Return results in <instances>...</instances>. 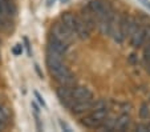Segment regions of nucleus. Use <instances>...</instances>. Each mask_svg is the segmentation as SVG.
<instances>
[{
  "label": "nucleus",
  "instance_id": "obj_24",
  "mask_svg": "<svg viewBox=\"0 0 150 132\" xmlns=\"http://www.w3.org/2000/svg\"><path fill=\"white\" fill-rule=\"evenodd\" d=\"M4 128H6V124H4V123H1V121H0V131H3Z\"/></svg>",
  "mask_w": 150,
  "mask_h": 132
},
{
  "label": "nucleus",
  "instance_id": "obj_25",
  "mask_svg": "<svg viewBox=\"0 0 150 132\" xmlns=\"http://www.w3.org/2000/svg\"><path fill=\"white\" fill-rule=\"evenodd\" d=\"M146 129L150 132V123H149V124H146Z\"/></svg>",
  "mask_w": 150,
  "mask_h": 132
},
{
  "label": "nucleus",
  "instance_id": "obj_26",
  "mask_svg": "<svg viewBox=\"0 0 150 132\" xmlns=\"http://www.w3.org/2000/svg\"><path fill=\"white\" fill-rule=\"evenodd\" d=\"M0 19H1V16H0Z\"/></svg>",
  "mask_w": 150,
  "mask_h": 132
},
{
  "label": "nucleus",
  "instance_id": "obj_7",
  "mask_svg": "<svg viewBox=\"0 0 150 132\" xmlns=\"http://www.w3.org/2000/svg\"><path fill=\"white\" fill-rule=\"evenodd\" d=\"M57 93V98L59 100L61 101L62 106L68 107L71 108V106L74 103V99H73V93H72V88L68 86H60L56 91Z\"/></svg>",
  "mask_w": 150,
  "mask_h": 132
},
{
  "label": "nucleus",
  "instance_id": "obj_2",
  "mask_svg": "<svg viewBox=\"0 0 150 132\" xmlns=\"http://www.w3.org/2000/svg\"><path fill=\"white\" fill-rule=\"evenodd\" d=\"M106 116H108V108L92 111L89 115H86L85 118L81 119V124L85 126L86 128H98Z\"/></svg>",
  "mask_w": 150,
  "mask_h": 132
},
{
  "label": "nucleus",
  "instance_id": "obj_12",
  "mask_svg": "<svg viewBox=\"0 0 150 132\" xmlns=\"http://www.w3.org/2000/svg\"><path fill=\"white\" fill-rule=\"evenodd\" d=\"M48 47H51V48H53V49H56V51H59L60 54L65 55V52H67V49H68L69 46H68V44H65V43H62V41H60V40H57L56 37H53L52 35H49Z\"/></svg>",
  "mask_w": 150,
  "mask_h": 132
},
{
  "label": "nucleus",
  "instance_id": "obj_5",
  "mask_svg": "<svg viewBox=\"0 0 150 132\" xmlns=\"http://www.w3.org/2000/svg\"><path fill=\"white\" fill-rule=\"evenodd\" d=\"M150 35V27L149 26H139L136 31L132 34L130 39V46L133 48H139L142 44L146 41L147 36Z\"/></svg>",
  "mask_w": 150,
  "mask_h": 132
},
{
  "label": "nucleus",
  "instance_id": "obj_10",
  "mask_svg": "<svg viewBox=\"0 0 150 132\" xmlns=\"http://www.w3.org/2000/svg\"><path fill=\"white\" fill-rule=\"evenodd\" d=\"M77 20H79V17L74 16L71 12H64V14L61 15V23L64 24L67 28L71 29L73 34H74V29H76V26H77Z\"/></svg>",
  "mask_w": 150,
  "mask_h": 132
},
{
  "label": "nucleus",
  "instance_id": "obj_17",
  "mask_svg": "<svg viewBox=\"0 0 150 132\" xmlns=\"http://www.w3.org/2000/svg\"><path fill=\"white\" fill-rule=\"evenodd\" d=\"M8 119H9L8 112H7L3 107H0V121H1V123H4V124H7V123H8Z\"/></svg>",
  "mask_w": 150,
  "mask_h": 132
},
{
  "label": "nucleus",
  "instance_id": "obj_3",
  "mask_svg": "<svg viewBox=\"0 0 150 132\" xmlns=\"http://www.w3.org/2000/svg\"><path fill=\"white\" fill-rule=\"evenodd\" d=\"M118 24H120V31H121L124 39L130 37L132 34L141 26V23H139L137 19H134V17H132V16H127V15H122V16L120 17Z\"/></svg>",
  "mask_w": 150,
  "mask_h": 132
},
{
  "label": "nucleus",
  "instance_id": "obj_16",
  "mask_svg": "<svg viewBox=\"0 0 150 132\" xmlns=\"http://www.w3.org/2000/svg\"><path fill=\"white\" fill-rule=\"evenodd\" d=\"M139 118L144 119V120L150 118V107L147 103H142L139 107Z\"/></svg>",
  "mask_w": 150,
  "mask_h": 132
},
{
  "label": "nucleus",
  "instance_id": "obj_11",
  "mask_svg": "<svg viewBox=\"0 0 150 132\" xmlns=\"http://www.w3.org/2000/svg\"><path fill=\"white\" fill-rule=\"evenodd\" d=\"M74 35H76L79 39H81V40H88L89 36H91V31L86 28V26L82 23L80 17H79V20H77V26H76V29H74Z\"/></svg>",
  "mask_w": 150,
  "mask_h": 132
},
{
  "label": "nucleus",
  "instance_id": "obj_23",
  "mask_svg": "<svg viewBox=\"0 0 150 132\" xmlns=\"http://www.w3.org/2000/svg\"><path fill=\"white\" fill-rule=\"evenodd\" d=\"M25 41V46H27V49H28V55L31 56V47H29V43H28V39H24Z\"/></svg>",
  "mask_w": 150,
  "mask_h": 132
},
{
  "label": "nucleus",
  "instance_id": "obj_20",
  "mask_svg": "<svg viewBox=\"0 0 150 132\" xmlns=\"http://www.w3.org/2000/svg\"><path fill=\"white\" fill-rule=\"evenodd\" d=\"M35 96H36V98H37V100H39V103L41 104V106H45V101L42 100V98H41V96H40V93H39V92H35Z\"/></svg>",
  "mask_w": 150,
  "mask_h": 132
},
{
  "label": "nucleus",
  "instance_id": "obj_8",
  "mask_svg": "<svg viewBox=\"0 0 150 132\" xmlns=\"http://www.w3.org/2000/svg\"><path fill=\"white\" fill-rule=\"evenodd\" d=\"M72 93H73L74 101H86L93 99V93L89 88L84 86H77L74 88H72Z\"/></svg>",
  "mask_w": 150,
  "mask_h": 132
},
{
  "label": "nucleus",
  "instance_id": "obj_22",
  "mask_svg": "<svg viewBox=\"0 0 150 132\" xmlns=\"http://www.w3.org/2000/svg\"><path fill=\"white\" fill-rule=\"evenodd\" d=\"M139 1H141L145 7H147V8L150 9V1H149V0H139Z\"/></svg>",
  "mask_w": 150,
  "mask_h": 132
},
{
  "label": "nucleus",
  "instance_id": "obj_14",
  "mask_svg": "<svg viewBox=\"0 0 150 132\" xmlns=\"http://www.w3.org/2000/svg\"><path fill=\"white\" fill-rule=\"evenodd\" d=\"M114 126H116V119H112V118H108V116H106L105 120L101 123V126L98 127V129L112 132V131H114Z\"/></svg>",
  "mask_w": 150,
  "mask_h": 132
},
{
  "label": "nucleus",
  "instance_id": "obj_1",
  "mask_svg": "<svg viewBox=\"0 0 150 132\" xmlns=\"http://www.w3.org/2000/svg\"><path fill=\"white\" fill-rule=\"evenodd\" d=\"M47 66L51 72V75L54 78V80L60 84V86H68L72 87L74 84V76L71 73L68 67L64 64L62 59L54 58V56H49L47 55Z\"/></svg>",
  "mask_w": 150,
  "mask_h": 132
},
{
  "label": "nucleus",
  "instance_id": "obj_19",
  "mask_svg": "<svg viewBox=\"0 0 150 132\" xmlns=\"http://www.w3.org/2000/svg\"><path fill=\"white\" fill-rule=\"evenodd\" d=\"M136 131H139V132H146V124H137L136 126Z\"/></svg>",
  "mask_w": 150,
  "mask_h": 132
},
{
  "label": "nucleus",
  "instance_id": "obj_18",
  "mask_svg": "<svg viewBox=\"0 0 150 132\" xmlns=\"http://www.w3.org/2000/svg\"><path fill=\"white\" fill-rule=\"evenodd\" d=\"M12 52H13V55H16V56L21 55V52H23V47H21V44H16V46L12 48Z\"/></svg>",
  "mask_w": 150,
  "mask_h": 132
},
{
  "label": "nucleus",
  "instance_id": "obj_9",
  "mask_svg": "<svg viewBox=\"0 0 150 132\" xmlns=\"http://www.w3.org/2000/svg\"><path fill=\"white\" fill-rule=\"evenodd\" d=\"M92 100H86V101H74L71 106V109L74 115H81V113H85L92 109Z\"/></svg>",
  "mask_w": 150,
  "mask_h": 132
},
{
  "label": "nucleus",
  "instance_id": "obj_21",
  "mask_svg": "<svg viewBox=\"0 0 150 132\" xmlns=\"http://www.w3.org/2000/svg\"><path fill=\"white\" fill-rule=\"evenodd\" d=\"M60 126H61V128H62V129H65V131H67V132H69V131H71V128H69V127H68V126H67V124H65V123H62V121H61V120H60Z\"/></svg>",
  "mask_w": 150,
  "mask_h": 132
},
{
  "label": "nucleus",
  "instance_id": "obj_4",
  "mask_svg": "<svg viewBox=\"0 0 150 132\" xmlns=\"http://www.w3.org/2000/svg\"><path fill=\"white\" fill-rule=\"evenodd\" d=\"M51 35L53 37H56L57 40H60V41H62V43L68 44V46L72 43V41H73L74 37H76V35H74L69 28H67V27L64 26L62 23L56 24V26L52 28Z\"/></svg>",
  "mask_w": 150,
  "mask_h": 132
},
{
  "label": "nucleus",
  "instance_id": "obj_27",
  "mask_svg": "<svg viewBox=\"0 0 150 132\" xmlns=\"http://www.w3.org/2000/svg\"><path fill=\"white\" fill-rule=\"evenodd\" d=\"M7 1H9V0H7Z\"/></svg>",
  "mask_w": 150,
  "mask_h": 132
},
{
  "label": "nucleus",
  "instance_id": "obj_15",
  "mask_svg": "<svg viewBox=\"0 0 150 132\" xmlns=\"http://www.w3.org/2000/svg\"><path fill=\"white\" fill-rule=\"evenodd\" d=\"M108 108V103L105 99H97L96 101H92V109L91 111H97V109H104Z\"/></svg>",
  "mask_w": 150,
  "mask_h": 132
},
{
  "label": "nucleus",
  "instance_id": "obj_13",
  "mask_svg": "<svg viewBox=\"0 0 150 132\" xmlns=\"http://www.w3.org/2000/svg\"><path fill=\"white\" fill-rule=\"evenodd\" d=\"M130 124V116L127 113H122L120 118L116 119V126H114V131H125Z\"/></svg>",
  "mask_w": 150,
  "mask_h": 132
},
{
  "label": "nucleus",
  "instance_id": "obj_6",
  "mask_svg": "<svg viewBox=\"0 0 150 132\" xmlns=\"http://www.w3.org/2000/svg\"><path fill=\"white\" fill-rule=\"evenodd\" d=\"M88 8L92 14L94 15V17H100L104 15H108V12L110 11V6L104 0H92L88 4Z\"/></svg>",
  "mask_w": 150,
  "mask_h": 132
}]
</instances>
